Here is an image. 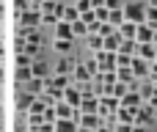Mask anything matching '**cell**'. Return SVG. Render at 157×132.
<instances>
[{
    "mask_svg": "<svg viewBox=\"0 0 157 132\" xmlns=\"http://www.w3.org/2000/svg\"><path fill=\"white\" fill-rule=\"evenodd\" d=\"M135 55H138V58H144V61H149V63H155V58H157V44H155V41H152V44H138Z\"/></svg>",
    "mask_w": 157,
    "mask_h": 132,
    "instance_id": "30bf717a",
    "label": "cell"
},
{
    "mask_svg": "<svg viewBox=\"0 0 157 132\" xmlns=\"http://www.w3.org/2000/svg\"><path fill=\"white\" fill-rule=\"evenodd\" d=\"M146 25H152L157 30V6H149L146 8Z\"/></svg>",
    "mask_w": 157,
    "mask_h": 132,
    "instance_id": "4316f807",
    "label": "cell"
},
{
    "mask_svg": "<svg viewBox=\"0 0 157 132\" xmlns=\"http://www.w3.org/2000/svg\"><path fill=\"white\" fill-rule=\"evenodd\" d=\"M135 41H138V44H152V41H155V28L146 25V22H141V25H138V33H135Z\"/></svg>",
    "mask_w": 157,
    "mask_h": 132,
    "instance_id": "52a82bcc",
    "label": "cell"
},
{
    "mask_svg": "<svg viewBox=\"0 0 157 132\" xmlns=\"http://www.w3.org/2000/svg\"><path fill=\"white\" fill-rule=\"evenodd\" d=\"M130 69H132V74H135L138 80H146V77H149V72H152V63L135 55V58H132V63H130Z\"/></svg>",
    "mask_w": 157,
    "mask_h": 132,
    "instance_id": "8992f818",
    "label": "cell"
},
{
    "mask_svg": "<svg viewBox=\"0 0 157 132\" xmlns=\"http://www.w3.org/2000/svg\"><path fill=\"white\" fill-rule=\"evenodd\" d=\"M22 132H28V130H22Z\"/></svg>",
    "mask_w": 157,
    "mask_h": 132,
    "instance_id": "f35d334b",
    "label": "cell"
},
{
    "mask_svg": "<svg viewBox=\"0 0 157 132\" xmlns=\"http://www.w3.org/2000/svg\"><path fill=\"white\" fill-rule=\"evenodd\" d=\"M155 44H157V30H155Z\"/></svg>",
    "mask_w": 157,
    "mask_h": 132,
    "instance_id": "8d00e7d4",
    "label": "cell"
},
{
    "mask_svg": "<svg viewBox=\"0 0 157 132\" xmlns=\"http://www.w3.org/2000/svg\"><path fill=\"white\" fill-rule=\"evenodd\" d=\"M30 77H33L30 66H17V83H22V85H25V83H28Z\"/></svg>",
    "mask_w": 157,
    "mask_h": 132,
    "instance_id": "d4e9b609",
    "label": "cell"
},
{
    "mask_svg": "<svg viewBox=\"0 0 157 132\" xmlns=\"http://www.w3.org/2000/svg\"><path fill=\"white\" fill-rule=\"evenodd\" d=\"M94 61H97V69L99 72H116L119 69V55L110 52V50H99L94 55Z\"/></svg>",
    "mask_w": 157,
    "mask_h": 132,
    "instance_id": "3957f363",
    "label": "cell"
},
{
    "mask_svg": "<svg viewBox=\"0 0 157 132\" xmlns=\"http://www.w3.org/2000/svg\"><path fill=\"white\" fill-rule=\"evenodd\" d=\"M155 113H157V107H155Z\"/></svg>",
    "mask_w": 157,
    "mask_h": 132,
    "instance_id": "ab89813d",
    "label": "cell"
},
{
    "mask_svg": "<svg viewBox=\"0 0 157 132\" xmlns=\"http://www.w3.org/2000/svg\"><path fill=\"white\" fill-rule=\"evenodd\" d=\"M149 6H157V0H152V3H149Z\"/></svg>",
    "mask_w": 157,
    "mask_h": 132,
    "instance_id": "d590c367",
    "label": "cell"
},
{
    "mask_svg": "<svg viewBox=\"0 0 157 132\" xmlns=\"http://www.w3.org/2000/svg\"><path fill=\"white\" fill-rule=\"evenodd\" d=\"M135 110L138 107H119V113H116V121H121V124H135Z\"/></svg>",
    "mask_w": 157,
    "mask_h": 132,
    "instance_id": "5bb4252c",
    "label": "cell"
},
{
    "mask_svg": "<svg viewBox=\"0 0 157 132\" xmlns=\"http://www.w3.org/2000/svg\"><path fill=\"white\" fill-rule=\"evenodd\" d=\"M86 41H88V50H91V52L105 50V39H102L99 33H88V36H86Z\"/></svg>",
    "mask_w": 157,
    "mask_h": 132,
    "instance_id": "ffe728a7",
    "label": "cell"
},
{
    "mask_svg": "<svg viewBox=\"0 0 157 132\" xmlns=\"http://www.w3.org/2000/svg\"><path fill=\"white\" fill-rule=\"evenodd\" d=\"M77 110L80 113H97L99 110V96L97 94H83V102H80Z\"/></svg>",
    "mask_w": 157,
    "mask_h": 132,
    "instance_id": "ba28073f",
    "label": "cell"
},
{
    "mask_svg": "<svg viewBox=\"0 0 157 132\" xmlns=\"http://www.w3.org/2000/svg\"><path fill=\"white\" fill-rule=\"evenodd\" d=\"M30 72H33V77H47V63L44 61H39V58H33V63H30Z\"/></svg>",
    "mask_w": 157,
    "mask_h": 132,
    "instance_id": "7402d4cb",
    "label": "cell"
},
{
    "mask_svg": "<svg viewBox=\"0 0 157 132\" xmlns=\"http://www.w3.org/2000/svg\"><path fill=\"white\" fill-rule=\"evenodd\" d=\"M97 132H116V127H108V124H99Z\"/></svg>",
    "mask_w": 157,
    "mask_h": 132,
    "instance_id": "d6a6232c",
    "label": "cell"
},
{
    "mask_svg": "<svg viewBox=\"0 0 157 132\" xmlns=\"http://www.w3.org/2000/svg\"><path fill=\"white\" fill-rule=\"evenodd\" d=\"M19 25H22V28H39V25H41V11H39V8L22 11V14H19Z\"/></svg>",
    "mask_w": 157,
    "mask_h": 132,
    "instance_id": "277c9868",
    "label": "cell"
},
{
    "mask_svg": "<svg viewBox=\"0 0 157 132\" xmlns=\"http://www.w3.org/2000/svg\"><path fill=\"white\" fill-rule=\"evenodd\" d=\"M55 39H72V41H75L72 22H66V19H58V22H55Z\"/></svg>",
    "mask_w": 157,
    "mask_h": 132,
    "instance_id": "8fae6325",
    "label": "cell"
},
{
    "mask_svg": "<svg viewBox=\"0 0 157 132\" xmlns=\"http://www.w3.org/2000/svg\"><path fill=\"white\" fill-rule=\"evenodd\" d=\"M61 19H66V22H77V19H80V11H77V6H63V14H61Z\"/></svg>",
    "mask_w": 157,
    "mask_h": 132,
    "instance_id": "603a6c76",
    "label": "cell"
},
{
    "mask_svg": "<svg viewBox=\"0 0 157 132\" xmlns=\"http://www.w3.org/2000/svg\"><path fill=\"white\" fill-rule=\"evenodd\" d=\"M149 80H157V63H152V72H149Z\"/></svg>",
    "mask_w": 157,
    "mask_h": 132,
    "instance_id": "836d02e7",
    "label": "cell"
},
{
    "mask_svg": "<svg viewBox=\"0 0 157 132\" xmlns=\"http://www.w3.org/2000/svg\"><path fill=\"white\" fill-rule=\"evenodd\" d=\"M77 121H80V130L97 132V127L102 124V116H99V113H80V116H77Z\"/></svg>",
    "mask_w": 157,
    "mask_h": 132,
    "instance_id": "5b68a950",
    "label": "cell"
},
{
    "mask_svg": "<svg viewBox=\"0 0 157 132\" xmlns=\"http://www.w3.org/2000/svg\"><path fill=\"white\" fill-rule=\"evenodd\" d=\"M127 91H130V85H127V83H121V80H116V83L110 85V91H108V94H113V96H119V99H121Z\"/></svg>",
    "mask_w": 157,
    "mask_h": 132,
    "instance_id": "cb8c5ba5",
    "label": "cell"
},
{
    "mask_svg": "<svg viewBox=\"0 0 157 132\" xmlns=\"http://www.w3.org/2000/svg\"><path fill=\"white\" fill-rule=\"evenodd\" d=\"M28 8H33V3H28V0H14V11H17V14H22V11H28Z\"/></svg>",
    "mask_w": 157,
    "mask_h": 132,
    "instance_id": "f1b7e54d",
    "label": "cell"
},
{
    "mask_svg": "<svg viewBox=\"0 0 157 132\" xmlns=\"http://www.w3.org/2000/svg\"><path fill=\"white\" fill-rule=\"evenodd\" d=\"M72 30H75V39H80V36H88V25H86L83 19L72 22Z\"/></svg>",
    "mask_w": 157,
    "mask_h": 132,
    "instance_id": "484cf974",
    "label": "cell"
},
{
    "mask_svg": "<svg viewBox=\"0 0 157 132\" xmlns=\"http://www.w3.org/2000/svg\"><path fill=\"white\" fill-rule=\"evenodd\" d=\"M75 6H77V11L80 14H86V11H91L94 6H91V0H75Z\"/></svg>",
    "mask_w": 157,
    "mask_h": 132,
    "instance_id": "f546056e",
    "label": "cell"
},
{
    "mask_svg": "<svg viewBox=\"0 0 157 132\" xmlns=\"http://www.w3.org/2000/svg\"><path fill=\"white\" fill-rule=\"evenodd\" d=\"M121 33L119 30H113L110 36H105V50H110V52H119V47H121Z\"/></svg>",
    "mask_w": 157,
    "mask_h": 132,
    "instance_id": "9a60e30c",
    "label": "cell"
},
{
    "mask_svg": "<svg viewBox=\"0 0 157 132\" xmlns=\"http://www.w3.org/2000/svg\"><path fill=\"white\" fill-rule=\"evenodd\" d=\"M52 50H55L58 55H66V52L72 50V39H55V41H52Z\"/></svg>",
    "mask_w": 157,
    "mask_h": 132,
    "instance_id": "44dd1931",
    "label": "cell"
},
{
    "mask_svg": "<svg viewBox=\"0 0 157 132\" xmlns=\"http://www.w3.org/2000/svg\"><path fill=\"white\" fill-rule=\"evenodd\" d=\"M132 132H146V127H141V124H135V127H132Z\"/></svg>",
    "mask_w": 157,
    "mask_h": 132,
    "instance_id": "e575fe53",
    "label": "cell"
},
{
    "mask_svg": "<svg viewBox=\"0 0 157 132\" xmlns=\"http://www.w3.org/2000/svg\"><path fill=\"white\" fill-rule=\"evenodd\" d=\"M124 19H127V17H124V8H108V22H110L116 30H119V25H121Z\"/></svg>",
    "mask_w": 157,
    "mask_h": 132,
    "instance_id": "ac0fdd59",
    "label": "cell"
},
{
    "mask_svg": "<svg viewBox=\"0 0 157 132\" xmlns=\"http://www.w3.org/2000/svg\"><path fill=\"white\" fill-rule=\"evenodd\" d=\"M119 107H121V99L119 96H113V94H102L99 96V116L102 119H116V113H119Z\"/></svg>",
    "mask_w": 157,
    "mask_h": 132,
    "instance_id": "6da1fadb",
    "label": "cell"
},
{
    "mask_svg": "<svg viewBox=\"0 0 157 132\" xmlns=\"http://www.w3.org/2000/svg\"><path fill=\"white\" fill-rule=\"evenodd\" d=\"M75 66H77L75 58H61L55 63V74H69V72H75Z\"/></svg>",
    "mask_w": 157,
    "mask_h": 132,
    "instance_id": "2e32d148",
    "label": "cell"
},
{
    "mask_svg": "<svg viewBox=\"0 0 157 132\" xmlns=\"http://www.w3.org/2000/svg\"><path fill=\"white\" fill-rule=\"evenodd\" d=\"M105 8H121V0H105Z\"/></svg>",
    "mask_w": 157,
    "mask_h": 132,
    "instance_id": "1f68e13d",
    "label": "cell"
},
{
    "mask_svg": "<svg viewBox=\"0 0 157 132\" xmlns=\"http://www.w3.org/2000/svg\"><path fill=\"white\" fill-rule=\"evenodd\" d=\"M119 33H121V39H135L138 25H135V22H130V19H124V22L119 25Z\"/></svg>",
    "mask_w": 157,
    "mask_h": 132,
    "instance_id": "d6986e66",
    "label": "cell"
},
{
    "mask_svg": "<svg viewBox=\"0 0 157 132\" xmlns=\"http://www.w3.org/2000/svg\"><path fill=\"white\" fill-rule=\"evenodd\" d=\"M146 0H135V3H127L124 6V17L130 19V22H135V25H141V22H146Z\"/></svg>",
    "mask_w": 157,
    "mask_h": 132,
    "instance_id": "7a4b0ae2",
    "label": "cell"
},
{
    "mask_svg": "<svg viewBox=\"0 0 157 132\" xmlns=\"http://www.w3.org/2000/svg\"><path fill=\"white\" fill-rule=\"evenodd\" d=\"M132 127H135V124H121V121H119V124H116V132H132Z\"/></svg>",
    "mask_w": 157,
    "mask_h": 132,
    "instance_id": "4dcf8cb0",
    "label": "cell"
},
{
    "mask_svg": "<svg viewBox=\"0 0 157 132\" xmlns=\"http://www.w3.org/2000/svg\"><path fill=\"white\" fill-rule=\"evenodd\" d=\"M63 99H66L72 107H80V102H83V91H80L77 85H69V88L63 91Z\"/></svg>",
    "mask_w": 157,
    "mask_h": 132,
    "instance_id": "4fadbf2b",
    "label": "cell"
},
{
    "mask_svg": "<svg viewBox=\"0 0 157 132\" xmlns=\"http://www.w3.org/2000/svg\"><path fill=\"white\" fill-rule=\"evenodd\" d=\"M52 107H55V116H58V119H77L75 107H72V105H69L66 99H58V102H55Z\"/></svg>",
    "mask_w": 157,
    "mask_h": 132,
    "instance_id": "9c48e42d",
    "label": "cell"
},
{
    "mask_svg": "<svg viewBox=\"0 0 157 132\" xmlns=\"http://www.w3.org/2000/svg\"><path fill=\"white\" fill-rule=\"evenodd\" d=\"M30 63H33V58L28 52H17V66H30Z\"/></svg>",
    "mask_w": 157,
    "mask_h": 132,
    "instance_id": "83f0119b",
    "label": "cell"
},
{
    "mask_svg": "<svg viewBox=\"0 0 157 132\" xmlns=\"http://www.w3.org/2000/svg\"><path fill=\"white\" fill-rule=\"evenodd\" d=\"M52 130L55 132H77V119H55V124H52Z\"/></svg>",
    "mask_w": 157,
    "mask_h": 132,
    "instance_id": "7c38bea8",
    "label": "cell"
},
{
    "mask_svg": "<svg viewBox=\"0 0 157 132\" xmlns=\"http://www.w3.org/2000/svg\"><path fill=\"white\" fill-rule=\"evenodd\" d=\"M33 102H36V96H33L30 91H22V94H17V107H19V110H25V113L30 110V105H33Z\"/></svg>",
    "mask_w": 157,
    "mask_h": 132,
    "instance_id": "e0dca14e",
    "label": "cell"
},
{
    "mask_svg": "<svg viewBox=\"0 0 157 132\" xmlns=\"http://www.w3.org/2000/svg\"><path fill=\"white\" fill-rule=\"evenodd\" d=\"M146 3H152V0H146Z\"/></svg>",
    "mask_w": 157,
    "mask_h": 132,
    "instance_id": "74e56055",
    "label": "cell"
}]
</instances>
